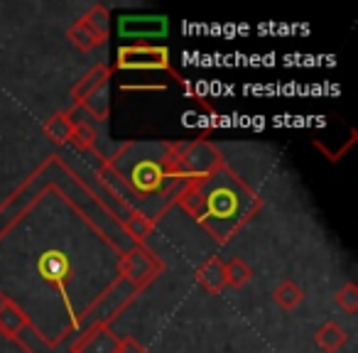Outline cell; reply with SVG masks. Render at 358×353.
<instances>
[{
	"label": "cell",
	"mask_w": 358,
	"mask_h": 353,
	"mask_svg": "<svg viewBox=\"0 0 358 353\" xmlns=\"http://www.w3.org/2000/svg\"><path fill=\"white\" fill-rule=\"evenodd\" d=\"M167 17L164 15H125L118 20V35L123 40H152L167 35Z\"/></svg>",
	"instance_id": "8"
},
{
	"label": "cell",
	"mask_w": 358,
	"mask_h": 353,
	"mask_svg": "<svg viewBox=\"0 0 358 353\" xmlns=\"http://www.w3.org/2000/svg\"><path fill=\"white\" fill-rule=\"evenodd\" d=\"M138 292L140 289H135L128 280H123V278L113 280V282L81 312L79 322H76L79 331L86 326H94V324H106V326H110V322H113L118 314H123V309L130 307V302L138 297Z\"/></svg>",
	"instance_id": "2"
},
{
	"label": "cell",
	"mask_w": 358,
	"mask_h": 353,
	"mask_svg": "<svg viewBox=\"0 0 358 353\" xmlns=\"http://www.w3.org/2000/svg\"><path fill=\"white\" fill-rule=\"evenodd\" d=\"M76 125H74V133H71V140L69 143L74 145L76 150L81 152H91L99 143V130L91 120H81V118H74Z\"/></svg>",
	"instance_id": "20"
},
{
	"label": "cell",
	"mask_w": 358,
	"mask_h": 353,
	"mask_svg": "<svg viewBox=\"0 0 358 353\" xmlns=\"http://www.w3.org/2000/svg\"><path fill=\"white\" fill-rule=\"evenodd\" d=\"M115 353H150V351L135 336H123V338H120L118 351H115Z\"/></svg>",
	"instance_id": "22"
},
{
	"label": "cell",
	"mask_w": 358,
	"mask_h": 353,
	"mask_svg": "<svg viewBox=\"0 0 358 353\" xmlns=\"http://www.w3.org/2000/svg\"><path fill=\"white\" fill-rule=\"evenodd\" d=\"M334 304H336L343 314L353 317V314L358 312V284L346 282L343 287H338L336 294H334Z\"/></svg>",
	"instance_id": "21"
},
{
	"label": "cell",
	"mask_w": 358,
	"mask_h": 353,
	"mask_svg": "<svg viewBox=\"0 0 358 353\" xmlns=\"http://www.w3.org/2000/svg\"><path fill=\"white\" fill-rule=\"evenodd\" d=\"M174 199L219 243H229L263 204L260 196L226 164L204 180L182 182Z\"/></svg>",
	"instance_id": "1"
},
{
	"label": "cell",
	"mask_w": 358,
	"mask_h": 353,
	"mask_svg": "<svg viewBox=\"0 0 358 353\" xmlns=\"http://www.w3.org/2000/svg\"><path fill=\"white\" fill-rule=\"evenodd\" d=\"M120 338L113 333V329L106 324H94L79 331L74 343V353H115Z\"/></svg>",
	"instance_id": "9"
},
{
	"label": "cell",
	"mask_w": 358,
	"mask_h": 353,
	"mask_svg": "<svg viewBox=\"0 0 358 353\" xmlns=\"http://www.w3.org/2000/svg\"><path fill=\"white\" fill-rule=\"evenodd\" d=\"M224 275H226V287L241 289L253 280V268L243 258H231L229 263H224Z\"/></svg>",
	"instance_id": "19"
},
{
	"label": "cell",
	"mask_w": 358,
	"mask_h": 353,
	"mask_svg": "<svg viewBox=\"0 0 358 353\" xmlns=\"http://www.w3.org/2000/svg\"><path fill=\"white\" fill-rule=\"evenodd\" d=\"M76 336H79V331H69L66 336H59L57 341H50V338L42 336L35 324H27L13 341L25 353H74Z\"/></svg>",
	"instance_id": "7"
},
{
	"label": "cell",
	"mask_w": 358,
	"mask_h": 353,
	"mask_svg": "<svg viewBox=\"0 0 358 353\" xmlns=\"http://www.w3.org/2000/svg\"><path fill=\"white\" fill-rule=\"evenodd\" d=\"M110 74H113V69H110L108 64H103V62H99V64L91 66V69L69 89V99L74 101V106H79L81 101H84L91 91L99 89V86H108Z\"/></svg>",
	"instance_id": "11"
},
{
	"label": "cell",
	"mask_w": 358,
	"mask_h": 353,
	"mask_svg": "<svg viewBox=\"0 0 358 353\" xmlns=\"http://www.w3.org/2000/svg\"><path fill=\"white\" fill-rule=\"evenodd\" d=\"M314 343H317L319 351H324V353H338L348 343V333L341 324L329 319V322H324L322 326L314 331Z\"/></svg>",
	"instance_id": "15"
},
{
	"label": "cell",
	"mask_w": 358,
	"mask_h": 353,
	"mask_svg": "<svg viewBox=\"0 0 358 353\" xmlns=\"http://www.w3.org/2000/svg\"><path fill=\"white\" fill-rule=\"evenodd\" d=\"M27 324H32V322H30V317L22 312L20 304H15L13 299H3V302H0V336H6L13 341Z\"/></svg>",
	"instance_id": "14"
},
{
	"label": "cell",
	"mask_w": 358,
	"mask_h": 353,
	"mask_svg": "<svg viewBox=\"0 0 358 353\" xmlns=\"http://www.w3.org/2000/svg\"><path fill=\"white\" fill-rule=\"evenodd\" d=\"M123 187H130L135 194H152V192L162 189L164 182H174L167 172V164H164V145H162V154L157 159L155 157H140L133 162L128 177H120ZM179 185V182H174Z\"/></svg>",
	"instance_id": "6"
},
{
	"label": "cell",
	"mask_w": 358,
	"mask_h": 353,
	"mask_svg": "<svg viewBox=\"0 0 358 353\" xmlns=\"http://www.w3.org/2000/svg\"><path fill=\"white\" fill-rule=\"evenodd\" d=\"M118 71H169L177 79V84L187 86L185 76L172 69V57L169 50L162 45H150V42H133L123 45L115 55V66Z\"/></svg>",
	"instance_id": "3"
},
{
	"label": "cell",
	"mask_w": 358,
	"mask_h": 353,
	"mask_svg": "<svg viewBox=\"0 0 358 353\" xmlns=\"http://www.w3.org/2000/svg\"><path fill=\"white\" fill-rule=\"evenodd\" d=\"M273 299L282 312H294L304 299V287L294 282V280H282V282L273 289Z\"/></svg>",
	"instance_id": "17"
},
{
	"label": "cell",
	"mask_w": 358,
	"mask_h": 353,
	"mask_svg": "<svg viewBox=\"0 0 358 353\" xmlns=\"http://www.w3.org/2000/svg\"><path fill=\"white\" fill-rule=\"evenodd\" d=\"M123 229L130 238L138 240V245H143L155 233V219L150 214H143V211H130L123 219Z\"/></svg>",
	"instance_id": "18"
},
{
	"label": "cell",
	"mask_w": 358,
	"mask_h": 353,
	"mask_svg": "<svg viewBox=\"0 0 358 353\" xmlns=\"http://www.w3.org/2000/svg\"><path fill=\"white\" fill-rule=\"evenodd\" d=\"M74 110H57L42 125V133H45L47 140H52L55 145H66L71 140V133H74Z\"/></svg>",
	"instance_id": "13"
},
{
	"label": "cell",
	"mask_w": 358,
	"mask_h": 353,
	"mask_svg": "<svg viewBox=\"0 0 358 353\" xmlns=\"http://www.w3.org/2000/svg\"><path fill=\"white\" fill-rule=\"evenodd\" d=\"M118 270H120V278L128 280L135 289H145L164 273V263L152 250L145 248V245H135L133 250H128L120 258Z\"/></svg>",
	"instance_id": "5"
},
{
	"label": "cell",
	"mask_w": 358,
	"mask_h": 353,
	"mask_svg": "<svg viewBox=\"0 0 358 353\" xmlns=\"http://www.w3.org/2000/svg\"><path fill=\"white\" fill-rule=\"evenodd\" d=\"M40 275L52 284L55 289H59L62 294H66L69 287V278H71V268H69V258L59 250H47L40 258Z\"/></svg>",
	"instance_id": "10"
},
{
	"label": "cell",
	"mask_w": 358,
	"mask_h": 353,
	"mask_svg": "<svg viewBox=\"0 0 358 353\" xmlns=\"http://www.w3.org/2000/svg\"><path fill=\"white\" fill-rule=\"evenodd\" d=\"M196 282L206 294H221L226 289V275H224V260L219 255H211L196 270Z\"/></svg>",
	"instance_id": "12"
},
{
	"label": "cell",
	"mask_w": 358,
	"mask_h": 353,
	"mask_svg": "<svg viewBox=\"0 0 358 353\" xmlns=\"http://www.w3.org/2000/svg\"><path fill=\"white\" fill-rule=\"evenodd\" d=\"M108 22H110V10L103 3H96V6H91L66 30V40L81 52H91L96 47H103L108 42Z\"/></svg>",
	"instance_id": "4"
},
{
	"label": "cell",
	"mask_w": 358,
	"mask_h": 353,
	"mask_svg": "<svg viewBox=\"0 0 358 353\" xmlns=\"http://www.w3.org/2000/svg\"><path fill=\"white\" fill-rule=\"evenodd\" d=\"M79 108H84L94 123H106V120H108V115H110L108 86H99L96 91H91V94L79 103Z\"/></svg>",
	"instance_id": "16"
}]
</instances>
